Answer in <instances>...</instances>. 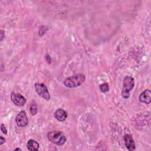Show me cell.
<instances>
[{
	"instance_id": "6da1fadb",
	"label": "cell",
	"mask_w": 151,
	"mask_h": 151,
	"mask_svg": "<svg viewBox=\"0 0 151 151\" xmlns=\"http://www.w3.org/2000/svg\"><path fill=\"white\" fill-rule=\"evenodd\" d=\"M86 80V76L83 74H77L67 77L64 80V85L68 88H74L81 86Z\"/></svg>"
},
{
	"instance_id": "7a4b0ae2",
	"label": "cell",
	"mask_w": 151,
	"mask_h": 151,
	"mask_svg": "<svg viewBox=\"0 0 151 151\" xmlns=\"http://www.w3.org/2000/svg\"><path fill=\"white\" fill-rule=\"evenodd\" d=\"M47 137L50 142L58 146L64 145L67 140L63 132L58 130H54L48 132L47 134Z\"/></svg>"
},
{
	"instance_id": "3957f363",
	"label": "cell",
	"mask_w": 151,
	"mask_h": 151,
	"mask_svg": "<svg viewBox=\"0 0 151 151\" xmlns=\"http://www.w3.org/2000/svg\"><path fill=\"white\" fill-rule=\"evenodd\" d=\"M134 86V78L129 76H126L123 79L122 96L124 99H127L130 96V93Z\"/></svg>"
},
{
	"instance_id": "277c9868",
	"label": "cell",
	"mask_w": 151,
	"mask_h": 151,
	"mask_svg": "<svg viewBox=\"0 0 151 151\" xmlns=\"http://www.w3.org/2000/svg\"><path fill=\"white\" fill-rule=\"evenodd\" d=\"M35 88L37 93L40 97L47 100L50 99V95L47 87L44 83H36L35 84Z\"/></svg>"
},
{
	"instance_id": "5b68a950",
	"label": "cell",
	"mask_w": 151,
	"mask_h": 151,
	"mask_svg": "<svg viewBox=\"0 0 151 151\" xmlns=\"http://www.w3.org/2000/svg\"><path fill=\"white\" fill-rule=\"evenodd\" d=\"M11 99L13 103L17 106H23L27 102V100L22 95L19 93L12 92L11 94Z\"/></svg>"
},
{
	"instance_id": "8992f818",
	"label": "cell",
	"mask_w": 151,
	"mask_h": 151,
	"mask_svg": "<svg viewBox=\"0 0 151 151\" xmlns=\"http://www.w3.org/2000/svg\"><path fill=\"white\" fill-rule=\"evenodd\" d=\"M15 121L17 126L19 127H24L27 126L28 120L25 111L24 110L21 111L16 116Z\"/></svg>"
},
{
	"instance_id": "52a82bcc",
	"label": "cell",
	"mask_w": 151,
	"mask_h": 151,
	"mask_svg": "<svg viewBox=\"0 0 151 151\" xmlns=\"http://www.w3.org/2000/svg\"><path fill=\"white\" fill-rule=\"evenodd\" d=\"M124 140L125 146L129 150L133 151L136 149V146L134 140L130 134H126L124 136Z\"/></svg>"
},
{
	"instance_id": "ba28073f",
	"label": "cell",
	"mask_w": 151,
	"mask_h": 151,
	"mask_svg": "<svg viewBox=\"0 0 151 151\" xmlns=\"http://www.w3.org/2000/svg\"><path fill=\"white\" fill-rule=\"evenodd\" d=\"M139 100L140 102L149 104L151 101V91L150 89L143 91L139 96Z\"/></svg>"
},
{
	"instance_id": "9c48e42d",
	"label": "cell",
	"mask_w": 151,
	"mask_h": 151,
	"mask_svg": "<svg viewBox=\"0 0 151 151\" xmlns=\"http://www.w3.org/2000/svg\"><path fill=\"white\" fill-rule=\"evenodd\" d=\"M54 117L60 122H64L67 117V113L63 109H57L54 113Z\"/></svg>"
},
{
	"instance_id": "30bf717a",
	"label": "cell",
	"mask_w": 151,
	"mask_h": 151,
	"mask_svg": "<svg viewBox=\"0 0 151 151\" xmlns=\"http://www.w3.org/2000/svg\"><path fill=\"white\" fill-rule=\"evenodd\" d=\"M39 143L33 139H30L27 142V147L30 151H37L39 149Z\"/></svg>"
},
{
	"instance_id": "8fae6325",
	"label": "cell",
	"mask_w": 151,
	"mask_h": 151,
	"mask_svg": "<svg viewBox=\"0 0 151 151\" xmlns=\"http://www.w3.org/2000/svg\"><path fill=\"white\" fill-rule=\"evenodd\" d=\"M29 108H30V112L32 115H35L37 114L38 109H37V106L34 101L31 104Z\"/></svg>"
},
{
	"instance_id": "7c38bea8",
	"label": "cell",
	"mask_w": 151,
	"mask_h": 151,
	"mask_svg": "<svg viewBox=\"0 0 151 151\" xmlns=\"http://www.w3.org/2000/svg\"><path fill=\"white\" fill-rule=\"evenodd\" d=\"M100 90L103 93H106L109 91V86L107 83H104L100 85Z\"/></svg>"
},
{
	"instance_id": "4fadbf2b",
	"label": "cell",
	"mask_w": 151,
	"mask_h": 151,
	"mask_svg": "<svg viewBox=\"0 0 151 151\" xmlns=\"http://www.w3.org/2000/svg\"><path fill=\"white\" fill-rule=\"evenodd\" d=\"M1 130L4 134H7V130H6V129L5 127V125L4 124H1Z\"/></svg>"
},
{
	"instance_id": "5bb4252c",
	"label": "cell",
	"mask_w": 151,
	"mask_h": 151,
	"mask_svg": "<svg viewBox=\"0 0 151 151\" xmlns=\"http://www.w3.org/2000/svg\"><path fill=\"white\" fill-rule=\"evenodd\" d=\"M5 32L3 30H1L0 31V35H1V41H2L4 38H5Z\"/></svg>"
},
{
	"instance_id": "9a60e30c",
	"label": "cell",
	"mask_w": 151,
	"mask_h": 151,
	"mask_svg": "<svg viewBox=\"0 0 151 151\" xmlns=\"http://www.w3.org/2000/svg\"><path fill=\"white\" fill-rule=\"evenodd\" d=\"M5 142V139L2 136H0V145H2Z\"/></svg>"
},
{
	"instance_id": "2e32d148",
	"label": "cell",
	"mask_w": 151,
	"mask_h": 151,
	"mask_svg": "<svg viewBox=\"0 0 151 151\" xmlns=\"http://www.w3.org/2000/svg\"><path fill=\"white\" fill-rule=\"evenodd\" d=\"M21 150V149H19V148H17V149H15V150Z\"/></svg>"
}]
</instances>
